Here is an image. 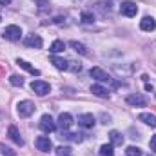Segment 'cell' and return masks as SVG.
<instances>
[{"label":"cell","mask_w":156,"mask_h":156,"mask_svg":"<svg viewBox=\"0 0 156 156\" xmlns=\"http://www.w3.org/2000/svg\"><path fill=\"white\" fill-rule=\"evenodd\" d=\"M4 38L5 40H11V42H16V40L22 38V29L18 27V26H7L5 29H4Z\"/></svg>","instance_id":"6da1fadb"},{"label":"cell","mask_w":156,"mask_h":156,"mask_svg":"<svg viewBox=\"0 0 156 156\" xmlns=\"http://www.w3.org/2000/svg\"><path fill=\"white\" fill-rule=\"evenodd\" d=\"M33 113H35V104H33V102L24 100V102H20V104H18V115H20L22 118L31 116Z\"/></svg>","instance_id":"7a4b0ae2"},{"label":"cell","mask_w":156,"mask_h":156,"mask_svg":"<svg viewBox=\"0 0 156 156\" xmlns=\"http://www.w3.org/2000/svg\"><path fill=\"white\" fill-rule=\"evenodd\" d=\"M31 89L38 94V96H45L49 91H51V87H49V83H45V82H42V80H33V83H31Z\"/></svg>","instance_id":"3957f363"},{"label":"cell","mask_w":156,"mask_h":156,"mask_svg":"<svg viewBox=\"0 0 156 156\" xmlns=\"http://www.w3.org/2000/svg\"><path fill=\"white\" fill-rule=\"evenodd\" d=\"M35 145H37V149L42 151V153H49V151L53 149V144H51L49 136H38V138L35 140Z\"/></svg>","instance_id":"277c9868"},{"label":"cell","mask_w":156,"mask_h":156,"mask_svg":"<svg viewBox=\"0 0 156 156\" xmlns=\"http://www.w3.org/2000/svg\"><path fill=\"white\" fill-rule=\"evenodd\" d=\"M40 129L44 133H53L56 129V123L53 122V118L49 116V115H44V116L40 118Z\"/></svg>","instance_id":"5b68a950"},{"label":"cell","mask_w":156,"mask_h":156,"mask_svg":"<svg viewBox=\"0 0 156 156\" xmlns=\"http://www.w3.org/2000/svg\"><path fill=\"white\" fill-rule=\"evenodd\" d=\"M120 13H122L123 16H136L138 7H136L134 2H123V4L120 5Z\"/></svg>","instance_id":"8992f818"},{"label":"cell","mask_w":156,"mask_h":156,"mask_svg":"<svg viewBox=\"0 0 156 156\" xmlns=\"http://www.w3.org/2000/svg\"><path fill=\"white\" fill-rule=\"evenodd\" d=\"M125 102H127L129 105H134V107H144V105H147V98H145L144 94H129V96L125 98Z\"/></svg>","instance_id":"52a82bcc"},{"label":"cell","mask_w":156,"mask_h":156,"mask_svg":"<svg viewBox=\"0 0 156 156\" xmlns=\"http://www.w3.org/2000/svg\"><path fill=\"white\" fill-rule=\"evenodd\" d=\"M94 123H96V120H94L93 115H80L78 116V125L83 127V129H93Z\"/></svg>","instance_id":"ba28073f"},{"label":"cell","mask_w":156,"mask_h":156,"mask_svg":"<svg viewBox=\"0 0 156 156\" xmlns=\"http://www.w3.org/2000/svg\"><path fill=\"white\" fill-rule=\"evenodd\" d=\"M71 125H73V116H71L69 113H62V115L58 116V127H60L62 131L71 129Z\"/></svg>","instance_id":"9c48e42d"},{"label":"cell","mask_w":156,"mask_h":156,"mask_svg":"<svg viewBox=\"0 0 156 156\" xmlns=\"http://www.w3.org/2000/svg\"><path fill=\"white\" fill-rule=\"evenodd\" d=\"M89 75L94 78V80H98V82H109L111 76L104 71V69H100V67H93L91 71H89Z\"/></svg>","instance_id":"30bf717a"},{"label":"cell","mask_w":156,"mask_h":156,"mask_svg":"<svg viewBox=\"0 0 156 156\" xmlns=\"http://www.w3.org/2000/svg\"><path fill=\"white\" fill-rule=\"evenodd\" d=\"M140 29L142 31H154L156 29V20L153 16H145V18H142V22H140Z\"/></svg>","instance_id":"8fae6325"},{"label":"cell","mask_w":156,"mask_h":156,"mask_svg":"<svg viewBox=\"0 0 156 156\" xmlns=\"http://www.w3.org/2000/svg\"><path fill=\"white\" fill-rule=\"evenodd\" d=\"M51 64L56 67V69H62V71H69V60H64L60 56H51Z\"/></svg>","instance_id":"7c38bea8"},{"label":"cell","mask_w":156,"mask_h":156,"mask_svg":"<svg viewBox=\"0 0 156 156\" xmlns=\"http://www.w3.org/2000/svg\"><path fill=\"white\" fill-rule=\"evenodd\" d=\"M7 136H9L16 145H24V140H22V136H20V133H18V129H16L15 125H9V129H7Z\"/></svg>","instance_id":"4fadbf2b"},{"label":"cell","mask_w":156,"mask_h":156,"mask_svg":"<svg viewBox=\"0 0 156 156\" xmlns=\"http://www.w3.org/2000/svg\"><path fill=\"white\" fill-rule=\"evenodd\" d=\"M60 138L62 140H69V142H83V134H80V133H67V131H62V134H60Z\"/></svg>","instance_id":"5bb4252c"},{"label":"cell","mask_w":156,"mask_h":156,"mask_svg":"<svg viewBox=\"0 0 156 156\" xmlns=\"http://www.w3.org/2000/svg\"><path fill=\"white\" fill-rule=\"evenodd\" d=\"M113 5H115V2H111V0H109V2H100V4L96 5V9H98L104 16H107V15L113 13Z\"/></svg>","instance_id":"9a60e30c"},{"label":"cell","mask_w":156,"mask_h":156,"mask_svg":"<svg viewBox=\"0 0 156 156\" xmlns=\"http://www.w3.org/2000/svg\"><path fill=\"white\" fill-rule=\"evenodd\" d=\"M24 44L27 47H37V49H40L42 47V38H40L38 35H29L27 38L24 40Z\"/></svg>","instance_id":"2e32d148"},{"label":"cell","mask_w":156,"mask_h":156,"mask_svg":"<svg viewBox=\"0 0 156 156\" xmlns=\"http://www.w3.org/2000/svg\"><path fill=\"white\" fill-rule=\"evenodd\" d=\"M91 93L93 94H96V96H100V98H109V91L105 89V87H102V85H91Z\"/></svg>","instance_id":"e0dca14e"},{"label":"cell","mask_w":156,"mask_h":156,"mask_svg":"<svg viewBox=\"0 0 156 156\" xmlns=\"http://www.w3.org/2000/svg\"><path fill=\"white\" fill-rule=\"evenodd\" d=\"M138 118H140V122H144V123H147V125H151V127H156V116H154V115L142 113Z\"/></svg>","instance_id":"ac0fdd59"},{"label":"cell","mask_w":156,"mask_h":156,"mask_svg":"<svg viewBox=\"0 0 156 156\" xmlns=\"http://www.w3.org/2000/svg\"><path fill=\"white\" fill-rule=\"evenodd\" d=\"M69 45H71V47H73V49H75L76 53H80V55H83V56H89V51H87V47H85L83 44H78L76 40H73V42H71Z\"/></svg>","instance_id":"d6986e66"},{"label":"cell","mask_w":156,"mask_h":156,"mask_svg":"<svg viewBox=\"0 0 156 156\" xmlns=\"http://www.w3.org/2000/svg\"><path fill=\"white\" fill-rule=\"evenodd\" d=\"M109 136H111V144H113V145H122V144H123V134H122V133L111 131Z\"/></svg>","instance_id":"ffe728a7"},{"label":"cell","mask_w":156,"mask_h":156,"mask_svg":"<svg viewBox=\"0 0 156 156\" xmlns=\"http://www.w3.org/2000/svg\"><path fill=\"white\" fill-rule=\"evenodd\" d=\"M16 64H18L20 67H24L26 71H29L31 75H35V76H38V75H40V71H38V69H35L33 66H29V64H27L26 60H16Z\"/></svg>","instance_id":"44dd1931"},{"label":"cell","mask_w":156,"mask_h":156,"mask_svg":"<svg viewBox=\"0 0 156 156\" xmlns=\"http://www.w3.org/2000/svg\"><path fill=\"white\" fill-rule=\"evenodd\" d=\"M64 49H66V44H64L62 40H56V42H53V45H51L49 51H51L53 55H56V53H62Z\"/></svg>","instance_id":"7402d4cb"},{"label":"cell","mask_w":156,"mask_h":156,"mask_svg":"<svg viewBox=\"0 0 156 156\" xmlns=\"http://www.w3.org/2000/svg\"><path fill=\"white\" fill-rule=\"evenodd\" d=\"M100 156H115L113 153V144H105L100 147Z\"/></svg>","instance_id":"603a6c76"},{"label":"cell","mask_w":156,"mask_h":156,"mask_svg":"<svg viewBox=\"0 0 156 156\" xmlns=\"http://www.w3.org/2000/svg\"><path fill=\"white\" fill-rule=\"evenodd\" d=\"M56 156H73V151L67 145H60V147H56Z\"/></svg>","instance_id":"cb8c5ba5"},{"label":"cell","mask_w":156,"mask_h":156,"mask_svg":"<svg viewBox=\"0 0 156 156\" xmlns=\"http://www.w3.org/2000/svg\"><path fill=\"white\" fill-rule=\"evenodd\" d=\"M9 82H11L13 85H16V87H22V85H24V78L18 76V75H11V76H9Z\"/></svg>","instance_id":"d4e9b609"},{"label":"cell","mask_w":156,"mask_h":156,"mask_svg":"<svg viewBox=\"0 0 156 156\" xmlns=\"http://www.w3.org/2000/svg\"><path fill=\"white\" fill-rule=\"evenodd\" d=\"M82 22H83V24H93V22H94V15H93V13H87V11L82 13Z\"/></svg>","instance_id":"484cf974"},{"label":"cell","mask_w":156,"mask_h":156,"mask_svg":"<svg viewBox=\"0 0 156 156\" xmlns=\"http://www.w3.org/2000/svg\"><path fill=\"white\" fill-rule=\"evenodd\" d=\"M125 154L127 156H142V151L138 149V147H127V151H125Z\"/></svg>","instance_id":"4316f807"},{"label":"cell","mask_w":156,"mask_h":156,"mask_svg":"<svg viewBox=\"0 0 156 156\" xmlns=\"http://www.w3.org/2000/svg\"><path fill=\"white\" fill-rule=\"evenodd\" d=\"M0 151H2V154L4 156H15V151H11V149L5 147L4 144H0Z\"/></svg>","instance_id":"83f0119b"},{"label":"cell","mask_w":156,"mask_h":156,"mask_svg":"<svg viewBox=\"0 0 156 156\" xmlns=\"http://www.w3.org/2000/svg\"><path fill=\"white\" fill-rule=\"evenodd\" d=\"M142 80H144V83H145V89H147V91H153V83L149 82V76H147V75H144Z\"/></svg>","instance_id":"f1b7e54d"},{"label":"cell","mask_w":156,"mask_h":156,"mask_svg":"<svg viewBox=\"0 0 156 156\" xmlns=\"http://www.w3.org/2000/svg\"><path fill=\"white\" fill-rule=\"evenodd\" d=\"M149 145H151V151H154L156 153V134L151 138V142H149Z\"/></svg>","instance_id":"f546056e"},{"label":"cell","mask_w":156,"mask_h":156,"mask_svg":"<svg viewBox=\"0 0 156 156\" xmlns=\"http://www.w3.org/2000/svg\"><path fill=\"white\" fill-rule=\"evenodd\" d=\"M102 123H109V122H111V116H109V115H105V113H102Z\"/></svg>","instance_id":"4dcf8cb0"},{"label":"cell","mask_w":156,"mask_h":156,"mask_svg":"<svg viewBox=\"0 0 156 156\" xmlns=\"http://www.w3.org/2000/svg\"><path fill=\"white\" fill-rule=\"evenodd\" d=\"M9 2H11V0H0V5H7Z\"/></svg>","instance_id":"1f68e13d"},{"label":"cell","mask_w":156,"mask_h":156,"mask_svg":"<svg viewBox=\"0 0 156 156\" xmlns=\"http://www.w3.org/2000/svg\"><path fill=\"white\" fill-rule=\"evenodd\" d=\"M0 20H2V15H0Z\"/></svg>","instance_id":"d6a6232c"}]
</instances>
